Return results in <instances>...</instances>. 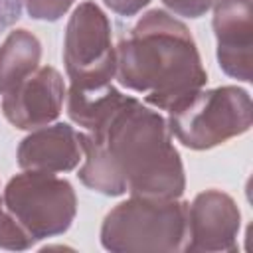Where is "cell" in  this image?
I'll use <instances>...</instances> for the list:
<instances>
[{"instance_id":"cell-1","label":"cell","mask_w":253,"mask_h":253,"mask_svg":"<svg viewBox=\"0 0 253 253\" xmlns=\"http://www.w3.org/2000/svg\"><path fill=\"white\" fill-rule=\"evenodd\" d=\"M83 186L103 196L130 194L148 200H178L186 188L182 158L166 119L125 95L91 130L79 132Z\"/></svg>"},{"instance_id":"cell-2","label":"cell","mask_w":253,"mask_h":253,"mask_svg":"<svg viewBox=\"0 0 253 253\" xmlns=\"http://www.w3.org/2000/svg\"><path fill=\"white\" fill-rule=\"evenodd\" d=\"M115 51L117 81L160 111L178 107L208 81L190 30L164 10L142 14Z\"/></svg>"},{"instance_id":"cell-3","label":"cell","mask_w":253,"mask_h":253,"mask_svg":"<svg viewBox=\"0 0 253 253\" xmlns=\"http://www.w3.org/2000/svg\"><path fill=\"white\" fill-rule=\"evenodd\" d=\"M188 243V202L130 196L103 219L101 245L115 253H174Z\"/></svg>"},{"instance_id":"cell-4","label":"cell","mask_w":253,"mask_h":253,"mask_svg":"<svg viewBox=\"0 0 253 253\" xmlns=\"http://www.w3.org/2000/svg\"><path fill=\"white\" fill-rule=\"evenodd\" d=\"M0 204L28 247L65 233L77 213L73 186L51 172L24 170L8 180Z\"/></svg>"},{"instance_id":"cell-5","label":"cell","mask_w":253,"mask_h":253,"mask_svg":"<svg viewBox=\"0 0 253 253\" xmlns=\"http://www.w3.org/2000/svg\"><path fill=\"white\" fill-rule=\"evenodd\" d=\"M251 97L237 85L200 89L168 111V130L192 150H208L251 126Z\"/></svg>"},{"instance_id":"cell-6","label":"cell","mask_w":253,"mask_h":253,"mask_svg":"<svg viewBox=\"0 0 253 253\" xmlns=\"http://www.w3.org/2000/svg\"><path fill=\"white\" fill-rule=\"evenodd\" d=\"M63 63L71 87H103L115 77L117 51L111 22L91 0L81 2L69 16L63 38Z\"/></svg>"},{"instance_id":"cell-7","label":"cell","mask_w":253,"mask_h":253,"mask_svg":"<svg viewBox=\"0 0 253 253\" xmlns=\"http://www.w3.org/2000/svg\"><path fill=\"white\" fill-rule=\"evenodd\" d=\"M65 83L51 65H40L2 97V113L10 125L34 130L53 123L65 101Z\"/></svg>"},{"instance_id":"cell-8","label":"cell","mask_w":253,"mask_h":253,"mask_svg":"<svg viewBox=\"0 0 253 253\" xmlns=\"http://www.w3.org/2000/svg\"><path fill=\"white\" fill-rule=\"evenodd\" d=\"M241 213L221 190H204L188 204V243L184 251H235Z\"/></svg>"},{"instance_id":"cell-9","label":"cell","mask_w":253,"mask_h":253,"mask_svg":"<svg viewBox=\"0 0 253 253\" xmlns=\"http://www.w3.org/2000/svg\"><path fill=\"white\" fill-rule=\"evenodd\" d=\"M211 24L221 71L233 79L249 83L253 69L251 0H217L213 4Z\"/></svg>"},{"instance_id":"cell-10","label":"cell","mask_w":253,"mask_h":253,"mask_svg":"<svg viewBox=\"0 0 253 253\" xmlns=\"http://www.w3.org/2000/svg\"><path fill=\"white\" fill-rule=\"evenodd\" d=\"M83 160L79 132L67 123L34 128L18 146V166L38 172H69Z\"/></svg>"},{"instance_id":"cell-11","label":"cell","mask_w":253,"mask_h":253,"mask_svg":"<svg viewBox=\"0 0 253 253\" xmlns=\"http://www.w3.org/2000/svg\"><path fill=\"white\" fill-rule=\"evenodd\" d=\"M42 43L40 40L20 28L6 34L0 43V95L8 93L22 79L40 67Z\"/></svg>"},{"instance_id":"cell-12","label":"cell","mask_w":253,"mask_h":253,"mask_svg":"<svg viewBox=\"0 0 253 253\" xmlns=\"http://www.w3.org/2000/svg\"><path fill=\"white\" fill-rule=\"evenodd\" d=\"M123 97L125 95L111 83L93 89H79L69 85V91L65 93V111L77 126L91 130L111 113V109L123 101Z\"/></svg>"},{"instance_id":"cell-13","label":"cell","mask_w":253,"mask_h":253,"mask_svg":"<svg viewBox=\"0 0 253 253\" xmlns=\"http://www.w3.org/2000/svg\"><path fill=\"white\" fill-rule=\"evenodd\" d=\"M73 0H24V8L34 20L55 22L59 20L69 8Z\"/></svg>"},{"instance_id":"cell-14","label":"cell","mask_w":253,"mask_h":253,"mask_svg":"<svg viewBox=\"0 0 253 253\" xmlns=\"http://www.w3.org/2000/svg\"><path fill=\"white\" fill-rule=\"evenodd\" d=\"M217 0H162V4L176 16L184 18H200L208 10L213 8Z\"/></svg>"},{"instance_id":"cell-15","label":"cell","mask_w":253,"mask_h":253,"mask_svg":"<svg viewBox=\"0 0 253 253\" xmlns=\"http://www.w3.org/2000/svg\"><path fill=\"white\" fill-rule=\"evenodd\" d=\"M24 10V0H0V36L18 22Z\"/></svg>"},{"instance_id":"cell-16","label":"cell","mask_w":253,"mask_h":253,"mask_svg":"<svg viewBox=\"0 0 253 253\" xmlns=\"http://www.w3.org/2000/svg\"><path fill=\"white\" fill-rule=\"evenodd\" d=\"M107 8H111V12L119 14V16H134L138 14L144 6L150 4V0H103Z\"/></svg>"}]
</instances>
